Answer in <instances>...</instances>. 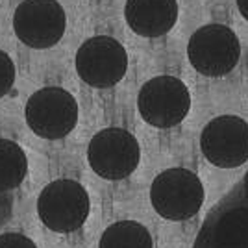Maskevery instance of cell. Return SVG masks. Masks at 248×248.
I'll return each mask as SVG.
<instances>
[{
    "mask_svg": "<svg viewBox=\"0 0 248 248\" xmlns=\"http://www.w3.org/2000/svg\"><path fill=\"white\" fill-rule=\"evenodd\" d=\"M241 184H243V186H245V189L248 191V172L245 174V178H243V182H241Z\"/></svg>",
    "mask_w": 248,
    "mask_h": 248,
    "instance_id": "cell-18",
    "label": "cell"
},
{
    "mask_svg": "<svg viewBox=\"0 0 248 248\" xmlns=\"http://www.w3.org/2000/svg\"><path fill=\"white\" fill-rule=\"evenodd\" d=\"M67 17L58 0H22L13 15V30L30 48H50L65 33Z\"/></svg>",
    "mask_w": 248,
    "mask_h": 248,
    "instance_id": "cell-10",
    "label": "cell"
},
{
    "mask_svg": "<svg viewBox=\"0 0 248 248\" xmlns=\"http://www.w3.org/2000/svg\"><path fill=\"white\" fill-rule=\"evenodd\" d=\"M237 8H239V13L248 21V0H237Z\"/></svg>",
    "mask_w": 248,
    "mask_h": 248,
    "instance_id": "cell-17",
    "label": "cell"
},
{
    "mask_svg": "<svg viewBox=\"0 0 248 248\" xmlns=\"http://www.w3.org/2000/svg\"><path fill=\"white\" fill-rule=\"evenodd\" d=\"M187 58L197 73L204 76H226L239 63L241 43L235 31L224 24H206L187 43Z\"/></svg>",
    "mask_w": 248,
    "mask_h": 248,
    "instance_id": "cell-4",
    "label": "cell"
},
{
    "mask_svg": "<svg viewBox=\"0 0 248 248\" xmlns=\"http://www.w3.org/2000/svg\"><path fill=\"white\" fill-rule=\"evenodd\" d=\"M124 19L141 37H161L178 21L176 0H126Z\"/></svg>",
    "mask_w": 248,
    "mask_h": 248,
    "instance_id": "cell-11",
    "label": "cell"
},
{
    "mask_svg": "<svg viewBox=\"0 0 248 248\" xmlns=\"http://www.w3.org/2000/svg\"><path fill=\"white\" fill-rule=\"evenodd\" d=\"M206 189L193 170L172 167L154 178L150 186V202L155 213L167 220H187L200 211Z\"/></svg>",
    "mask_w": 248,
    "mask_h": 248,
    "instance_id": "cell-2",
    "label": "cell"
},
{
    "mask_svg": "<svg viewBox=\"0 0 248 248\" xmlns=\"http://www.w3.org/2000/svg\"><path fill=\"white\" fill-rule=\"evenodd\" d=\"M200 150L211 165L235 169L248 161V123L237 115H220L200 134Z\"/></svg>",
    "mask_w": 248,
    "mask_h": 248,
    "instance_id": "cell-9",
    "label": "cell"
},
{
    "mask_svg": "<svg viewBox=\"0 0 248 248\" xmlns=\"http://www.w3.org/2000/svg\"><path fill=\"white\" fill-rule=\"evenodd\" d=\"M91 200L85 187L74 180H54L37 198V215L56 233H73L85 224Z\"/></svg>",
    "mask_w": 248,
    "mask_h": 248,
    "instance_id": "cell-3",
    "label": "cell"
},
{
    "mask_svg": "<svg viewBox=\"0 0 248 248\" xmlns=\"http://www.w3.org/2000/svg\"><path fill=\"white\" fill-rule=\"evenodd\" d=\"M15 83V63L4 50H0V98L11 91Z\"/></svg>",
    "mask_w": 248,
    "mask_h": 248,
    "instance_id": "cell-14",
    "label": "cell"
},
{
    "mask_svg": "<svg viewBox=\"0 0 248 248\" xmlns=\"http://www.w3.org/2000/svg\"><path fill=\"white\" fill-rule=\"evenodd\" d=\"M76 73L94 89H108L121 82L128 69V54L121 43L108 35L89 37L76 52Z\"/></svg>",
    "mask_w": 248,
    "mask_h": 248,
    "instance_id": "cell-7",
    "label": "cell"
},
{
    "mask_svg": "<svg viewBox=\"0 0 248 248\" xmlns=\"http://www.w3.org/2000/svg\"><path fill=\"white\" fill-rule=\"evenodd\" d=\"M89 165L104 180H124L134 172L141 148L134 135L123 128H104L89 143Z\"/></svg>",
    "mask_w": 248,
    "mask_h": 248,
    "instance_id": "cell-8",
    "label": "cell"
},
{
    "mask_svg": "<svg viewBox=\"0 0 248 248\" xmlns=\"http://www.w3.org/2000/svg\"><path fill=\"white\" fill-rule=\"evenodd\" d=\"M98 248H152V235L141 222L119 220L106 228Z\"/></svg>",
    "mask_w": 248,
    "mask_h": 248,
    "instance_id": "cell-13",
    "label": "cell"
},
{
    "mask_svg": "<svg viewBox=\"0 0 248 248\" xmlns=\"http://www.w3.org/2000/svg\"><path fill=\"white\" fill-rule=\"evenodd\" d=\"M28 172V157L21 145L11 139H0V193L13 191Z\"/></svg>",
    "mask_w": 248,
    "mask_h": 248,
    "instance_id": "cell-12",
    "label": "cell"
},
{
    "mask_svg": "<svg viewBox=\"0 0 248 248\" xmlns=\"http://www.w3.org/2000/svg\"><path fill=\"white\" fill-rule=\"evenodd\" d=\"M0 248H37L35 243L22 233H2Z\"/></svg>",
    "mask_w": 248,
    "mask_h": 248,
    "instance_id": "cell-15",
    "label": "cell"
},
{
    "mask_svg": "<svg viewBox=\"0 0 248 248\" xmlns=\"http://www.w3.org/2000/svg\"><path fill=\"white\" fill-rule=\"evenodd\" d=\"M193 248H248V191L243 184L211 207Z\"/></svg>",
    "mask_w": 248,
    "mask_h": 248,
    "instance_id": "cell-1",
    "label": "cell"
},
{
    "mask_svg": "<svg viewBox=\"0 0 248 248\" xmlns=\"http://www.w3.org/2000/svg\"><path fill=\"white\" fill-rule=\"evenodd\" d=\"M137 108L146 124L159 130L174 128L189 115L191 93L176 76H155L141 87Z\"/></svg>",
    "mask_w": 248,
    "mask_h": 248,
    "instance_id": "cell-6",
    "label": "cell"
},
{
    "mask_svg": "<svg viewBox=\"0 0 248 248\" xmlns=\"http://www.w3.org/2000/svg\"><path fill=\"white\" fill-rule=\"evenodd\" d=\"M11 207H13L11 198L6 197V193H0V224L8 220V217L11 215Z\"/></svg>",
    "mask_w": 248,
    "mask_h": 248,
    "instance_id": "cell-16",
    "label": "cell"
},
{
    "mask_svg": "<svg viewBox=\"0 0 248 248\" xmlns=\"http://www.w3.org/2000/svg\"><path fill=\"white\" fill-rule=\"evenodd\" d=\"M30 130L41 139H63L78 123V102L62 87H43L31 94L24 108Z\"/></svg>",
    "mask_w": 248,
    "mask_h": 248,
    "instance_id": "cell-5",
    "label": "cell"
}]
</instances>
